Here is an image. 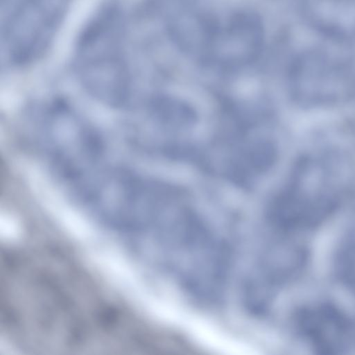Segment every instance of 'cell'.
<instances>
[{
    "label": "cell",
    "instance_id": "3957f363",
    "mask_svg": "<svg viewBox=\"0 0 355 355\" xmlns=\"http://www.w3.org/2000/svg\"><path fill=\"white\" fill-rule=\"evenodd\" d=\"M44 132L53 159L66 176L77 180L92 176L99 146L95 135L81 120L57 105L48 112Z\"/></svg>",
    "mask_w": 355,
    "mask_h": 355
},
{
    "label": "cell",
    "instance_id": "7a4b0ae2",
    "mask_svg": "<svg viewBox=\"0 0 355 355\" xmlns=\"http://www.w3.org/2000/svg\"><path fill=\"white\" fill-rule=\"evenodd\" d=\"M2 6L7 55L18 64L34 60L50 42L60 17V1L5 0Z\"/></svg>",
    "mask_w": 355,
    "mask_h": 355
},
{
    "label": "cell",
    "instance_id": "6da1fadb",
    "mask_svg": "<svg viewBox=\"0 0 355 355\" xmlns=\"http://www.w3.org/2000/svg\"><path fill=\"white\" fill-rule=\"evenodd\" d=\"M125 36L119 12L110 8L90 24L78 46L83 80L95 96L113 104L124 103L130 93Z\"/></svg>",
    "mask_w": 355,
    "mask_h": 355
}]
</instances>
